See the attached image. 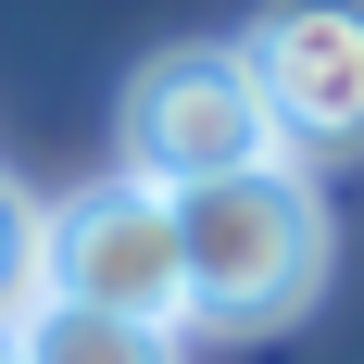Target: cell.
Returning <instances> with one entry per match:
<instances>
[{
  "mask_svg": "<svg viewBox=\"0 0 364 364\" xmlns=\"http://www.w3.org/2000/svg\"><path fill=\"white\" fill-rule=\"evenodd\" d=\"M13 364H176V327H126V314L26 301V314H13Z\"/></svg>",
  "mask_w": 364,
  "mask_h": 364,
  "instance_id": "obj_5",
  "label": "cell"
},
{
  "mask_svg": "<svg viewBox=\"0 0 364 364\" xmlns=\"http://www.w3.org/2000/svg\"><path fill=\"white\" fill-rule=\"evenodd\" d=\"M38 301L75 314H126V327H176L188 339V252H176V201L139 176H101L38 214Z\"/></svg>",
  "mask_w": 364,
  "mask_h": 364,
  "instance_id": "obj_2",
  "label": "cell"
},
{
  "mask_svg": "<svg viewBox=\"0 0 364 364\" xmlns=\"http://www.w3.org/2000/svg\"><path fill=\"white\" fill-rule=\"evenodd\" d=\"M0 364H13V327H0Z\"/></svg>",
  "mask_w": 364,
  "mask_h": 364,
  "instance_id": "obj_7",
  "label": "cell"
},
{
  "mask_svg": "<svg viewBox=\"0 0 364 364\" xmlns=\"http://www.w3.org/2000/svg\"><path fill=\"white\" fill-rule=\"evenodd\" d=\"M239 75H252L264 126L301 176L364 151V0H277L252 38H239Z\"/></svg>",
  "mask_w": 364,
  "mask_h": 364,
  "instance_id": "obj_4",
  "label": "cell"
},
{
  "mask_svg": "<svg viewBox=\"0 0 364 364\" xmlns=\"http://www.w3.org/2000/svg\"><path fill=\"white\" fill-rule=\"evenodd\" d=\"M26 301H38V201L0 176V327H13Z\"/></svg>",
  "mask_w": 364,
  "mask_h": 364,
  "instance_id": "obj_6",
  "label": "cell"
},
{
  "mask_svg": "<svg viewBox=\"0 0 364 364\" xmlns=\"http://www.w3.org/2000/svg\"><path fill=\"white\" fill-rule=\"evenodd\" d=\"M113 139H126L113 176L164 188V201H188L214 176H252V164H289L277 126H264V101H252V75H239V50H164V63H139Z\"/></svg>",
  "mask_w": 364,
  "mask_h": 364,
  "instance_id": "obj_3",
  "label": "cell"
},
{
  "mask_svg": "<svg viewBox=\"0 0 364 364\" xmlns=\"http://www.w3.org/2000/svg\"><path fill=\"white\" fill-rule=\"evenodd\" d=\"M188 252V327H289L327 289V188L301 164H252L176 201Z\"/></svg>",
  "mask_w": 364,
  "mask_h": 364,
  "instance_id": "obj_1",
  "label": "cell"
}]
</instances>
